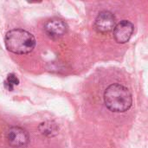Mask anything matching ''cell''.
I'll list each match as a JSON object with an SVG mask.
<instances>
[{"label": "cell", "instance_id": "cell-1", "mask_svg": "<svg viewBox=\"0 0 148 148\" xmlns=\"http://www.w3.org/2000/svg\"><path fill=\"white\" fill-rule=\"evenodd\" d=\"M104 103L112 112L124 113L131 108L133 98L127 88L121 84L114 83L106 88L104 92Z\"/></svg>", "mask_w": 148, "mask_h": 148}, {"label": "cell", "instance_id": "cell-2", "mask_svg": "<svg viewBox=\"0 0 148 148\" xmlns=\"http://www.w3.org/2000/svg\"><path fill=\"white\" fill-rule=\"evenodd\" d=\"M6 49L16 55L30 53L36 46V39L29 31L23 29H13L8 31L4 37Z\"/></svg>", "mask_w": 148, "mask_h": 148}, {"label": "cell", "instance_id": "cell-3", "mask_svg": "<svg viewBox=\"0 0 148 148\" xmlns=\"http://www.w3.org/2000/svg\"><path fill=\"white\" fill-rule=\"evenodd\" d=\"M8 144L14 148L25 147L29 141V136L27 131L20 127H11L6 134Z\"/></svg>", "mask_w": 148, "mask_h": 148}, {"label": "cell", "instance_id": "cell-4", "mask_svg": "<svg viewBox=\"0 0 148 148\" xmlns=\"http://www.w3.org/2000/svg\"><path fill=\"white\" fill-rule=\"evenodd\" d=\"M115 27V17L113 13L103 10L98 14L95 21V29L98 33L107 34Z\"/></svg>", "mask_w": 148, "mask_h": 148}, {"label": "cell", "instance_id": "cell-5", "mask_svg": "<svg viewBox=\"0 0 148 148\" xmlns=\"http://www.w3.org/2000/svg\"><path fill=\"white\" fill-rule=\"evenodd\" d=\"M67 29L68 26L66 23L59 18H52L44 25V32L52 39H56L62 36L67 32Z\"/></svg>", "mask_w": 148, "mask_h": 148}, {"label": "cell", "instance_id": "cell-6", "mask_svg": "<svg viewBox=\"0 0 148 148\" xmlns=\"http://www.w3.org/2000/svg\"><path fill=\"white\" fill-rule=\"evenodd\" d=\"M134 27L133 23L127 20H122L117 23L114 29V37L119 43H126L128 42L134 33Z\"/></svg>", "mask_w": 148, "mask_h": 148}, {"label": "cell", "instance_id": "cell-7", "mask_svg": "<svg viewBox=\"0 0 148 148\" xmlns=\"http://www.w3.org/2000/svg\"><path fill=\"white\" fill-rule=\"evenodd\" d=\"M38 129L40 133L45 137H53L58 133V127L56 124L51 121H46L40 124Z\"/></svg>", "mask_w": 148, "mask_h": 148}, {"label": "cell", "instance_id": "cell-8", "mask_svg": "<svg viewBox=\"0 0 148 148\" xmlns=\"http://www.w3.org/2000/svg\"><path fill=\"white\" fill-rule=\"evenodd\" d=\"M18 84H19V80L14 74L8 75V76H7L5 82H4V87L8 90H10V91L13 90L14 87L18 85Z\"/></svg>", "mask_w": 148, "mask_h": 148}]
</instances>
